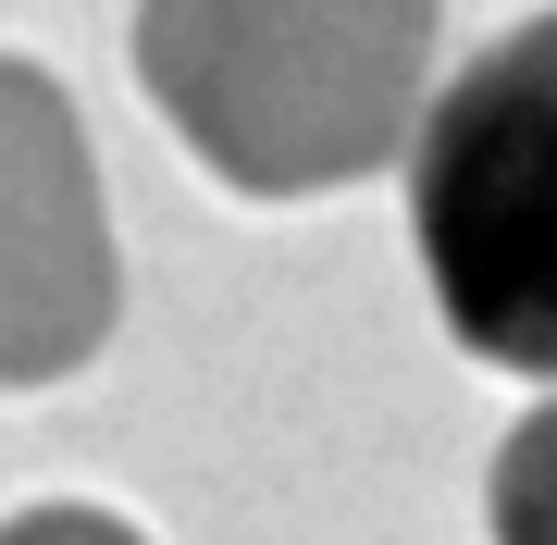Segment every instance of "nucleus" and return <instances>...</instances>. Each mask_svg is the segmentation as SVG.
<instances>
[{"instance_id":"1","label":"nucleus","mask_w":557,"mask_h":545,"mask_svg":"<svg viewBox=\"0 0 557 545\" xmlns=\"http://www.w3.org/2000/svg\"><path fill=\"white\" fill-rule=\"evenodd\" d=\"M137 87L236 199H322L409 162L434 0H137Z\"/></svg>"},{"instance_id":"2","label":"nucleus","mask_w":557,"mask_h":545,"mask_svg":"<svg viewBox=\"0 0 557 545\" xmlns=\"http://www.w3.org/2000/svg\"><path fill=\"white\" fill-rule=\"evenodd\" d=\"M409 248L471 360L557 384V13L434 75L409 124Z\"/></svg>"},{"instance_id":"3","label":"nucleus","mask_w":557,"mask_h":545,"mask_svg":"<svg viewBox=\"0 0 557 545\" xmlns=\"http://www.w3.org/2000/svg\"><path fill=\"white\" fill-rule=\"evenodd\" d=\"M124 323V248L87 112L50 62L0 50V384H75Z\"/></svg>"},{"instance_id":"4","label":"nucleus","mask_w":557,"mask_h":545,"mask_svg":"<svg viewBox=\"0 0 557 545\" xmlns=\"http://www.w3.org/2000/svg\"><path fill=\"white\" fill-rule=\"evenodd\" d=\"M483 533L496 545H557V384L508 422L496 471H483Z\"/></svg>"},{"instance_id":"5","label":"nucleus","mask_w":557,"mask_h":545,"mask_svg":"<svg viewBox=\"0 0 557 545\" xmlns=\"http://www.w3.org/2000/svg\"><path fill=\"white\" fill-rule=\"evenodd\" d=\"M0 545H149L124 508H87V496H38V508H13L0 521Z\"/></svg>"}]
</instances>
